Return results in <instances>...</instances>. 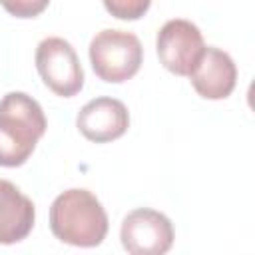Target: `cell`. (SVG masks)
I'll return each instance as SVG.
<instances>
[{
	"instance_id": "4",
	"label": "cell",
	"mask_w": 255,
	"mask_h": 255,
	"mask_svg": "<svg viewBox=\"0 0 255 255\" xmlns=\"http://www.w3.org/2000/svg\"><path fill=\"white\" fill-rule=\"evenodd\" d=\"M42 82L62 98H72L84 88V70L72 44L60 36L44 38L34 54Z\"/></svg>"
},
{
	"instance_id": "5",
	"label": "cell",
	"mask_w": 255,
	"mask_h": 255,
	"mask_svg": "<svg viewBox=\"0 0 255 255\" xmlns=\"http://www.w3.org/2000/svg\"><path fill=\"white\" fill-rule=\"evenodd\" d=\"M155 50L165 70L189 78L205 50V42L201 30L191 20L171 18L157 30Z\"/></svg>"
},
{
	"instance_id": "3",
	"label": "cell",
	"mask_w": 255,
	"mask_h": 255,
	"mask_svg": "<svg viewBox=\"0 0 255 255\" xmlns=\"http://www.w3.org/2000/svg\"><path fill=\"white\" fill-rule=\"evenodd\" d=\"M90 64L96 76L108 84H122L133 78L143 62V48L133 32L106 28L90 40Z\"/></svg>"
},
{
	"instance_id": "2",
	"label": "cell",
	"mask_w": 255,
	"mask_h": 255,
	"mask_svg": "<svg viewBox=\"0 0 255 255\" xmlns=\"http://www.w3.org/2000/svg\"><path fill=\"white\" fill-rule=\"evenodd\" d=\"M46 128L44 110L32 96L8 92L0 100V165H24Z\"/></svg>"
},
{
	"instance_id": "9",
	"label": "cell",
	"mask_w": 255,
	"mask_h": 255,
	"mask_svg": "<svg viewBox=\"0 0 255 255\" xmlns=\"http://www.w3.org/2000/svg\"><path fill=\"white\" fill-rule=\"evenodd\" d=\"M36 207L12 181L0 179V245H14L30 235Z\"/></svg>"
},
{
	"instance_id": "10",
	"label": "cell",
	"mask_w": 255,
	"mask_h": 255,
	"mask_svg": "<svg viewBox=\"0 0 255 255\" xmlns=\"http://www.w3.org/2000/svg\"><path fill=\"white\" fill-rule=\"evenodd\" d=\"M149 6H151L149 0H106L104 2V8L120 20H137L147 12Z\"/></svg>"
},
{
	"instance_id": "11",
	"label": "cell",
	"mask_w": 255,
	"mask_h": 255,
	"mask_svg": "<svg viewBox=\"0 0 255 255\" xmlns=\"http://www.w3.org/2000/svg\"><path fill=\"white\" fill-rule=\"evenodd\" d=\"M2 6L18 18H34L36 14H40L48 6V2L46 0H40V2H36V0H32V2L30 0H16V2H4Z\"/></svg>"
},
{
	"instance_id": "7",
	"label": "cell",
	"mask_w": 255,
	"mask_h": 255,
	"mask_svg": "<svg viewBox=\"0 0 255 255\" xmlns=\"http://www.w3.org/2000/svg\"><path fill=\"white\" fill-rule=\"evenodd\" d=\"M80 133L94 143H108L122 137L129 128V112L122 100L100 96L82 106L76 116Z\"/></svg>"
},
{
	"instance_id": "1",
	"label": "cell",
	"mask_w": 255,
	"mask_h": 255,
	"mask_svg": "<svg viewBox=\"0 0 255 255\" xmlns=\"http://www.w3.org/2000/svg\"><path fill=\"white\" fill-rule=\"evenodd\" d=\"M50 229L56 239L74 247H98L110 229L100 199L82 187L62 191L50 205Z\"/></svg>"
},
{
	"instance_id": "8",
	"label": "cell",
	"mask_w": 255,
	"mask_h": 255,
	"mask_svg": "<svg viewBox=\"0 0 255 255\" xmlns=\"http://www.w3.org/2000/svg\"><path fill=\"white\" fill-rule=\"evenodd\" d=\"M193 90L205 100H225L237 84V66L233 58L217 48L205 46L199 62L189 74Z\"/></svg>"
},
{
	"instance_id": "6",
	"label": "cell",
	"mask_w": 255,
	"mask_h": 255,
	"mask_svg": "<svg viewBox=\"0 0 255 255\" xmlns=\"http://www.w3.org/2000/svg\"><path fill=\"white\" fill-rule=\"evenodd\" d=\"M175 239L167 215L149 207L129 211L120 227V241L128 255H165Z\"/></svg>"
}]
</instances>
